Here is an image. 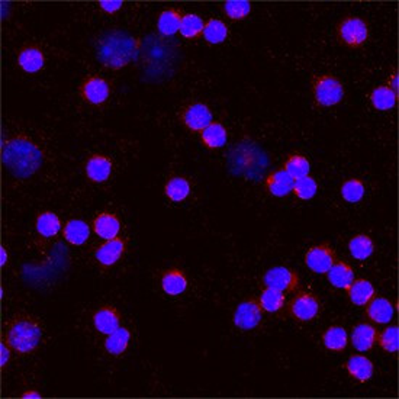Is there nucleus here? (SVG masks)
<instances>
[{
    "mask_svg": "<svg viewBox=\"0 0 399 399\" xmlns=\"http://www.w3.org/2000/svg\"><path fill=\"white\" fill-rule=\"evenodd\" d=\"M160 283L163 292L170 296H179L186 292L189 279L185 273V270H181L180 267H170L166 271H163Z\"/></svg>",
    "mask_w": 399,
    "mask_h": 399,
    "instance_id": "obj_16",
    "label": "nucleus"
},
{
    "mask_svg": "<svg viewBox=\"0 0 399 399\" xmlns=\"http://www.w3.org/2000/svg\"><path fill=\"white\" fill-rule=\"evenodd\" d=\"M12 349L9 347V344L2 340V346H0V365H2V370H5L10 361V354H12Z\"/></svg>",
    "mask_w": 399,
    "mask_h": 399,
    "instance_id": "obj_42",
    "label": "nucleus"
},
{
    "mask_svg": "<svg viewBox=\"0 0 399 399\" xmlns=\"http://www.w3.org/2000/svg\"><path fill=\"white\" fill-rule=\"evenodd\" d=\"M131 338H133L131 331L128 329H125V326H119L118 330L106 336L103 347L109 354L122 356L126 350H128Z\"/></svg>",
    "mask_w": 399,
    "mask_h": 399,
    "instance_id": "obj_25",
    "label": "nucleus"
},
{
    "mask_svg": "<svg viewBox=\"0 0 399 399\" xmlns=\"http://www.w3.org/2000/svg\"><path fill=\"white\" fill-rule=\"evenodd\" d=\"M92 319H93L95 329L99 333L107 336L119 329L121 321H122V314L114 305H103L93 313Z\"/></svg>",
    "mask_w": 399,
    "mask_h": 399,
    "instance_id": "obj_14",
    "label": "nucleus"
},
{
    "mask_svg": "<svg viewBox=\"0 0 399 399\" xmlns=\"http://www.w3.org/2000/svg\"><path fill=\"white\" fill-rule=\"evenodd\" d=\"M212 119L213 115L209 106L201 102L189 103L181 107V111L179 112V121L183 123L185 128L189 130L190 133L201 134L212 122Z\"/></svg>",
    "mask_w": 399,
    "mask_h": 399,
    "instance_id": "obj_7",
    "label": "nucleus"
},
{
    "mask_svg": "<svg viewBox=\"0 0 399 399\" xmlns=\"http://www.w3.org/2000/svg\"><path fill=\"white\" fill-rule=\"evenodd\" d=\"M192 185L190 181L183 176H172L165 185V193L172 202H183L190 195Z\"/></svg>",
    "mask_w": 399,
    "mask_h": 399,
    "instance_id": "obj_30",
    "label": "nucleus"
},
{
    "mask_svg": "<svg viewBox=\"0 0 399 399\" xmlns=\"http://www.w3.org/2000/svg\"><path fill=\"white\" fill-rule=\"evenodd\" d=\"M183 10L179 8H167L158 15L157 29L161 35L172 36L179 32L181 17H183Z\"/></svg>",
    "mask_w": 399,
    "mask_h": 399,
    "instance_id": "obj_28",
    "label": "nucleus"
},
{
    "mask_svg": "<svg viewBox=\"0 0 399 399\" xmlns=\"http://www.w3.org/2000/svg\"><path fill=\"white\" fill-rule=\"evenodd\" d=\"M347 296L356 306H366V303L376 296V289L368 279H354L347 289Z\"/></svg>",
    "mask_w": 399,
    "mask_h": 399,
    "instance_id": "obj_27",
    "label": "nucleus"
},
{
    "mask_svg": "<svg viewBox=\"0 0 399 399\" xmlns=\"http://www.w3.org/2000/svg\"><path fill=\"white\" fill-rule=\"evenodd\" d=\"M205 28V21L196 13H185L180 22V35L186 40H197L201 38Z\"/></svg>",
    "mask_w": 399,
    "mask_h": 399,
    "instance_id": "obj_33",
    "label": "nucleus"
},
{
    "mask_svg": "<svg viewBox=\"0 0 399 399\" xmlns=\"http://www.w3.org/2000/svg\"><path fill=\"white\" fill-rule=\"evenodd\" d=\"M303 260L306 267L310 269L313 273L326 275V271L337 262V254L329 243H319L310 247V250L305 253Z\"/></svg>",
    "mask_w": 399,
    "mask_h": 399,
    "instance_id": "obj_9",
    "label": "nucleus"
},
{
    "mask_svg": "<svg viewBox=\"0 0 399 399\" xmlns=\"http://www.w3.org/2000/svg\"><path fill=\"white\" fill-rule=\"evenodd\" d=\"M2 160L8 172L17 179H29L43 167L44 154L33 140L15 134L2 145Z\"/></svg>",
    "mask_w": 399,
    "mask_h": 399,
    "instance_id": "obj_1",
    "label": "nucleus"
},
{
    "mask_svg": "<svg viewBox=\"0 0 399 399\" xmlns=\"http://www.w3.org/2000/svg\"><path fill=\"white\" fill-rule=\"evenodd\" d=\"M138 50L140 41L134 36L122 32H111L100 41L99 59L105 67L119 70L135 59Z\"/></svg>",
    "mask_w": 399,
    "mask_h": 399,
    "instance_id": "obj_3",
    "label": "nucleus"
},
{
    "mask_svg": "<svg viewBox=\"0 0 399 399\" xmlns=\"http://www.w3.org/2000/svg\"><path fill=\"white\" fill-rule=\"evenodd\" d=\"M326 279L329 282L337 287V289H344L347 290L353 280L356 279L354 269L344 260H338L333 264V267L326 271Z\"/></svg>",
    "mask_w": 399,
    "mask_h": 399,
    "instance_id": "obj_22",
    "label": "nucleus"
},
{
    "mask_svg": "<svg viewBox=\"0 0 399 399\" xmlns=\"http://www.w3.org/2000/svg\"><path fill=\"white\" fill-rule=\"evenodd\" d=\"M377 329L372 324L360 322L352 331V346L357 352H370L377 342Z\"/></svg>",
    "mask_w": 399,
    "mask_h": 399,
    "instance_id": "obj_18",
    "label": "nucleus"
},
{
    "mask_svg": "<svg viewBox=\"0 0 399 399\" xmlns=\"http://www.w3.org/2000/svg\"><path fill=\"white\" fill-rule=\"evenodd\" d=\"M366 317L375 324H389L393 318V305L389 299L384 296H373L366 303Z\"/></svg>",
    "mask_w": 399,
    "mask_h": 399,
    "instance_id": "obj_19",
    "label": "nucleus"
},
{
    "mask_svg": "<svg viewBox=\"0 0 399 399\" xmlns=\"http://www.w3.org/2000/svg\"><path fill=\"white\" fill-rule=\"evenodd\" d=\"M93 231L96 235H99L100 239L106 240H114L119 237L121 232V220L119 216L114 212L103 211L100 212L92 223Z\"/></svg>",
    "mask_w": 399,
    "mask_h": 399,
    "instance_id": "obj_17",
    "label": "nucleus"
},
{
    "mask_svg": "<svg viewBox=\"0 0 399 399\" xmlns=\"http://www.w3.org/2000/svg\"><path fill=\"white\" fill-rule=\"evenodd\" d=\"M379 347L386 353H396L399 350V329L398 325H389L384 331L377 334Z\"/></svg>",
    "mask_w": 399,
    "mask_h": 399,
    "instance_id": "obj_38",
    "label": "nucleus"
},
{
    "mask_svg": "<svg viewBox=\"0 0 399 399\" xmlns=\"http://www.w3.org/2000/svg\"><path fill=\"white\" fill-rule=\"evenodd\" d=\"M79 95L86 103L100 106L111 96V83L98 75H89L79 86Z\"/></svg>",
    "mask_w": 399,
    "mask_h": 399,
    "instance_id": "obj_11",
    "label": "nucleus"
},
{
    "mask_svg": "<svg viewBox=\"0 0 399 399\" xmlns=\"http://www.w3.org/2000/svg\"><path fill=\"white\" fill-rule=\"evenodd\" d=\"M61 234L71 246H83L90 237V227L82 220H70L64 224Z\"/></svg>",
    "mask_w": 399,
    "mask_h": 399,
    "instance_id": "obj_26",
    "label": "nucleus"
},
{
    "mask_svg": "<svg viewBox=\"0 0 399 399\" xmlns=\"http://www.w3.org/2000/svg\"><path fill=\"white\" fill-rule=\"evenodd\" d=\"M263 308L260 305V301L254 296H250L244 299L234 313L232 322L237 329L243 331H250L257 329L259 324L263 319Z\"/></svg>",
    "mask_w": 399,
    "mask_h": 399,
    "instance_id": "obj_10",
    "label": "nucleus"
},
{
    "mask_svg": "<svg viewBox=\"0 0 399 399\" xmlns=\"http://www.w3.org/2000/svg\"><path fill=\"white\" fill-rule=\"evenodd\" d=\"M35 228L41 237L54 239L61 231V220L57 213H54L51 211H44L36 216Z\"/></svg>",
    "mask_w": 399,
    "mask_h": 399,
    "instance_id": "obj_29",
    "label": "nucleus"
},
{
    "mask_svg": "<svg viewBox=\"0 0 399 399\" xmlns=\"http://www.w3.org/2000/svg\"><path fill=\"white\" fill-rule=\"evenodd\" d=\"M349 251L352 256L359 262L368 260L375 253V241L372 240L370 235L365 232L356 234L354 237L349 241Z\"/></svg>",
    "mask_w": 399,
    "mask_h": 399,
    "instance_id": "obj_31",
    "label": "nucleus"
},
{
    "mask_svg": "<svg viewBox=\"0 0 399 399\" xmlns=\"http://www.w3.org/2000/svg\"><path fill=\"white\" fill-rule=\"evenodd\" d=\"M340 45L352 50L361 48L369 38V24L359 16H346L336 29Z\"/></svg>",
    "mask_w": 399,
    "mask_h": 399,
    "instance_id": "obj_5",
    "label": "nucleus"
},
{
    "mask_svg": "<svg viewBox=\"0 0 399 399\" xmlns=\"http://www.w3.org/2000/svg\"><path fill=\"white\" fill-rule=\"evenodd\" d=\"M344 368H346L347 373L360 384L368 382V380L375 375L373 361L363 354H353L347 360L346 365H344Z\"/></svg>",
    "mask_w": 399,
    "mask_h": 399,
    "instance_id": "obj_21",
    "label": "nucleus"
},
{
    "mask_svg": "<svg viewBox=\"0 0 399 399\" xmlns=\"http://www.w3.org/2000/svg\"><path fill=\"white\" fill-rule=\"evenodd\" d=\"M17 66H20L28 75H35L43 70L45 64V54L41 45L38 44H25L17 51L16 56Z\"/></svg>",
    "mask_w": 399,
    "mask_h": 399,
    "instance_id": "obj_12",
    "label": "nucleus"
},
{
    "mask_svg": "<svg viewBox=\"0 0 399 399\" xmlns=\"http://www.w3.org/2000/svg\"><path fill=\"white\" fill-rule=\"evenodd\" d=\"M99 8L105 13L112 15V13H116L122 8V2L121 0H102V2H99Z\"/></svg>",
    "mask_w": 399,
    "mask_h": 399,
    "instance_id": "obj_41",
    "label": "nucleus"
},
{
    "mask_svg": "<svg viewBox=\"0 0 399 399\" xmlns=\"http://www.w3.org/2000/svg\"><path fill=\"white\" fill-rule=\"evenodd\" d=\"M224 15L231 21H243L251 12V3L246 0H229L223 5Z\"/></svg>",
    "mask_w": 399,
    "mask_h": 399,
    "instance_id": "obj_40",
    "label": "nucleus"
},
{
    "mask_svg": "<svg viewBox=\"0 0 399 399\" xmlns=\"http://www.w3.org/2000/svg\"><path fill=\"white\" fill-rule=\"evenodd\" d=\"M229 33L228 25L221 21V20H209L208 22H205V28H204V33L202 38L208 43V44H221L227 40V36Z\"/></svg>",
    "mask_w": 399,
    "mask_h": 399,
    "instance_id": "obj_36",
    "label": "nucleus"
},
{
    "mask_svg": "<svg viewBox=\"0 0 399 399\" xmlns=\"http://www.w3.org/2000/svg\"><path fill=\"white\" fill-rule=\"evenodd\" d=\"M0 253H2V266H5L6 262H8V250H6V247H2Z\"/></svg>",
    "mask_w": 399,
    "mask_h": 399,
    "instance_id": "obj_45",
    "label": "nucleus"
},
{
    "mask_svg": "<svg viewBox=\"0 0 399 399\" xmlns=\"http://www.w3.org/2000/svg\"><path fill=\"white\" fill-rule=\"evenodd\" d=\"M3 340L16 354H31L40 347L43 340V325L33 315L17 313L5 322Z\"/></svg>",
    "mask_w": 399,
    "mask_h": 399,
    "instance_id": "obj_2",
    "label": "nucleus"
},
{
    "mask_svg": "<svg viewBox=\"0 0 399 399\" xmlns=\"http://www.w3.org/2000/svg\"><path fill=\"white\" fill-rule=\"evenodd\" d=\"M369 99L377 111H391L398 102V95L388 84H380L372 90Z\"/></svg>",
    "mask_w": 399,
    "mask_h": 399,
    "instance_id": "obj_32",
    "label": "nucleus"
},
{
    "mask_svg": "<svg viewBox=\"0 0 399 399\" xmlns=\"http://www.w3.org/2000/svg\"><path fill=\"white\" fill-rule=\"evenodd\" d=\"M295 180L290 177L283 169L273 170L264 179L266 190L276 197H285L294 189Z\"/></svg>",
    "mask_w": 399,
    "mask_h": 399,
    "instance_id": "obj_20",
    "label": "nucleus"
},
{
    "mask_svg": "<svg viewBox=\"0 0 399 399\" xmlns=\"http://www.w3.org/2000/svg\"><path fill=\"white\" fill-rule=\"evenodd\" d=\"M366 186L363 183V180L357 177H352L342 181V185L340 188V193L344 201L349 204H357L360 202L363 196H365Z\"/></svg>",
    "mask_w": 399,
    "mask_h": 399,
    "instance_id": "obj_37",
    "label": "nucleus"
},
{
    "mask_svg": "<svg viewBox=\"0 0 399 399\" xmlns=\"http://www.w3.org/2000/svg\"><path fill=\"white\" fill-rule=\"evenodd\" d=\"M386 84L398 95V92H399V80H398V71H396V70H393V71L391 73L389 80H388Z\"/></svg>",
    "mask_w": 399,
    "mask_h": 399,
    "instance_id": "obj_43",
    "label": "nucleus"
},
{
    "mask_svg": "<svg viewBox=\"0 0 399 399\" xmlns=\"http://www.w3.org/2000/svg\"><path fill=\"white\" fill-rule=\"evenodd\" d=\"M282 169L294 180H298V179H302V177L310 174L311 166H310V161H308V158L303 154L290 153L286 157Z\"/></svg>",
    "mask_w": 399,
    "mask_h": 399,
    "instance_id": "obj_34",
    "label": "nucleus"
},
{
    "mask_svg": "<svg viewBox=\"0 0 399 399\" xmlns=\"http://www.w3.org/2000/svg\"><path fill=\"white\" fill-rule=\"evenodd\" d=\"M263 285L266 287L280 290V292L285 294H294L299 289L301 278L296 270L278 266L271 267L266 271L263 276Z\"/></svg>",
    "mask_w": 399,
    "mask_h": 399,
    "instance_id": "obj_8",
    "label": "nucleus"
},
{
    "mask_svg": "<svg viewBox=\"0 0 399 399\" xmlns=\"http://www.w3.org/2000/svg\"><path fill=\"white\" fill-rule=\"evenodd\" d=\"M317 190H318L317 180L310 174L295 180L292 189L294 195L298 199H301V201H310V199H313L317 195Z\"/></svg>",
    "mask_w": 399,
    "mask_h": 399,
    "instance_id": "obj_39",
    "label": "nucleus"
},
{
    "mask_svg": "<svg viewBox=\"0 0 399 399\" xmlns=\"http://www.w3.org/2000/svg\"><path fill=\"white\" fill-rule=\"evenodd\" d=\"M126 247H128V244H126V240H123L122 237L106 240L96 248L95 259L103 269L112 267L123 257Z\"/></svg>",
    "mask_w": 399,
    "mask_h": 399,
    "instance_id": "obj_13",
    "label": "nucleus"
},
{
    "mask_svg": "<svg viewBox=\"0 0 399 399\" xmlns=\"http://www.w3.org/2000/svg\"><path fill=\"white\" fill-rule=\"evenodd\" d=\"M311 92L315 105L319 107L336 106L346 95L342 82L331 73L314 75L311 79Z\"/></svg>",
    "mask_w": 399,
    "mask_h": 399,
    "instance_id": "obj_4",
    "label": "nucleus"
},
{
    "mask_svg": "<svg viewBox=\"0 0 399 399\" xmlns=\"http://www.w3.org/2000/svg\"><path fill=\"white\" fill-rule=\"evenodd\" d=\"M287 313L295 321L310 322L319 315L321 301L313 292L299 290V292L287 303Z\"/></svg>",
    "mask_w": 399,
    "mask_h": 399,
    "instance_id": "obj_6",
    "label": "nucleus"
},
{
    "mask_svg": "<svg viewBox=\"0 0 399 399\" xmlns=\"http://www.w3.org/2000/svg\"><path fill=\"white\" fill-rule=\"evenodd\" d=\"M228 131L220 121H212L201 133V142L208 150L221 149L227 144Z\"/></svg>",
    "mask_w": 399,
    "mask_h": 399,
    "instance_id": "obj_23",
    "label": "nucleus"
},
{
    "mask_svg": "<svg viewBox=\"0 0 399 399\" xmlns=\"http://www.w3.org/2000/svg\"><path fill=\"white\" fill-rule=\"evenodd\" d=\"M21 398H24V399H41L43 395L36 391H27L21 395Z\"/></svg>",
    "mask_w": 399,
    "mask_h": 399,
    "instance_id": "obj_44",
    "label": "nucleus"
},
{
    "mask_svg": "<svg viewBox=\"0 0 399 399\" xmlns=\"http://www.w3.org/2000/svg\"><path fill=\"white\" fill-rule=\"evenodd\" d=\"M259 301H260V305H262L264 313L276 314V313L282 311L286 305V294L280 292V290L264 286V289L262 290V294H260Z\"/></svg>",
    "mask_w": 399,
    "mask_h": 399,
    "instance_id": "obj_35",
    "label": "nucleus"
},
{
    "mask_svg": "<svg viewBox=\"0 0 399 399\" xmlns=\"http://www.w3.org/2000/svg\"><path fill=\"white\" fill-rule=\"evenodd\" d=\"M112 160L105 154L95 153L86 160L84 170H86V177L93 181V183H102L106 181L112 174Z\"/></svg>",
    "mask_w": 399,
    "mask_h": 399,
    "instance_id": "obj_15",
    "label": "nucleus"
},
{
    "mask_svg": "<svg viewBox=\"0 0 399 399\" xmlns=\"http://www.w3.org/2000/svg\"><path fill=\"white\" fill-rule=\"evenodd\" d=\"M322 344L326 350L340 353L349 346V334L341 325H331L322 333Z\"/></svg>",
    "mask_w": 399,
    "mask_h": 399,
    "instance_id": "obj_24",
    "label": "nucleus"
}]
</instances>
